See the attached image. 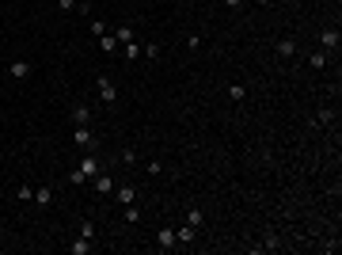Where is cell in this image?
<instances>
[{
  "mask_svg": "<svg viewBox=\"0 0 342 255\" xmlns=\"http://www.w3.org/2000/svg\"><path fill=\"white\" fill-rule=\"evenodd\" d=\"M80 175H84V179H95V175H99L103 171V164H99V156H84V160H80Z\"/></svg>",
  "mask_w": 342,
  "mask_h": 255,
  "instance_id": "6da1fadb",
  "label": "cell"
},
{
  "mask_svg": "<svg viewBox=\"0 0 342 255\" xmlns=\"http://www.w3.org/2000/svg\"><path fill=\"white\" fill-rule=\"evenodd\" d=\"M95 88H99V99H103V103H114V99H118V88H114L111 76H99V84H95Z\"/></svg>",
  "mask_w": 342,
  "mask_h": 255,
  "instance_id": "7a4b0ae2",
  "label": "cell"
},
{
  "mask_svg": "<svg viewBox=\"0 0 342 255\" xmlns=\"http://www.w3.org/2000/svg\"><path fill=\"white\" fill-rule=\"evenodd\" d=\"M72 141L80 145V149H95V133L87 126H76V133H72Z\"/></svg>",
  "mask_w": 342,
  "mask_h": 255,
  "instance_id": "3957f363",
  "label": "cell"
},
{
  "mask_svg": "<svg viewBox=\"0 0 342 255\" xmlns=\"http://www.w3.org/2000/svg\"><path fill=\"white\" fill-rule=\"evenodd\" d=\"M114 198L122 202V206H129V202H137V191H133L129 183H122V187H114Z\"/></svg>",
  "mask_w": 342,
  "mask_h": 255,
  "instance_id": "277c9868",
  "label": "cell"
},
{
  "mask_svg": "<svg viewBox=\"0 0 342 255\" xmlns=\"http://www.w3.org/2000/svg\"><path fill=\"white\" fill-rule=\"evenodd\" d=\"M91 183H95V191H99V194H114V179L107 175V171H99V175H95Z\"/></svg>",
  "mask_w": 342,
  "mask_h": 255,
  "instance_id": "5b68a950",
  "label": "cell"
},
{
  "mask_svg": "<svg viewBox=\"0 0 342 255\" xmlns=\"http://www.w3.org/2000/svg\"><path fill=\"white\" fill-rule=\"evenodd\" d=\"M194 232H198L194 225H179V228H175V244H183V248H186V244H194Z\"/></svg>",
  "mask_w": 342,
  "mask_h": 255,
  "instance_id": "8992f818",
  "label": "cell"
},
{
  "mask_svg": "<svg viewBox=\"0 0 342 255\" xmlns=\"http://www.w3.org/2000/svg\"><path fill=\"white\" fill-rule=\"evenodd\" d=\"M156 244H160V248H164V252H171V248H179V244H175V228H160Z\"/></svg>",
  "mask_w": 342,
  "mask_h": 255,
  "instance_id": "52a82bcc",
  "label": "cell"
},
{
  "mask_svg": "<svg viewBox=\"0 0 342 255\" xmlns=\"http://www.w3.org/2000/svg\"><path fill=\"white\" fill-rule=\"evenodd\" d=\"M8 72H12L15 80H27V76H30V61H12V65H8Z\"/></svg>",
  "mask_w": 342,
  "mask_h": 255,
  "instance_id": "ba28073f",
  "label": "cell"
},
{
  "mask_svg": "<svg viewBox=\"0 0 342 255\" xmlns=\"http://www.w3.org/2000/svg\"><path fill=\"white\" fill-rule=\"evenodd\" d=\"M69 252L72 255H87V252H91V236H76V240L69 244Z\"/></svg>",
  "mask_w": 342,
  "mask_h": 255,
  "instance_id": "9c48e42d",
  "label": "cell"
},
{
  "mask_svg": "<svg viewBox=\"0 0 342 255\" xmlns=\"http://www.w3.org/2000/svg\"><path fill=\"white\" fill-rule=\"evenodd\" d=\"M87 118H91L87 103H76V107H72V122H76V126H87Z\"/></svg>",
  "mask_w": 342,
  "mask_h": 255,
  "instance_id": "30bf717a",
  "label": "cell"
},
{
  "mask_svg": "<svg viewBox=\"0 0 342 255\" xmlns=\"http://www.w3.org/2000/svg\"><path fill=\"white\" fill-rule=\"evenodd\" d=\"M323 54H331V50H339V31H323Z\"/></svg>",
  "mask_w": 342,
  "mask_h": 255,
  "instance_id": "8fae6325",
  "label": "cell"
},
{
  "mask_svg": "<svg viewBox=\"0 0 342 255\" xmlns=\"http://www.w3.org/2000/svg\"><path fill=\"white\" fill-rule=\"evenodd\" d=\"M34 202H38V206H50V202H54V187H38V191H34Z\"/></svg>",
  "mask_w": 342,
  "mask_h": 255,
  "instance_id": "7c38bea8",
  "label": "cell"
},
{
  "mask_svg": "<svg viewBox=\"0 0 342 255\" xmlns=\"http://www.w3.org/2000/svg\"><path fill=\"white\" fill-rule=\"evenodd\" d=\"M297 54V42H293V38H282V42H278V57H293Z\"/></svg>",
  "mask_w": 342,
  "mask_h": 255,
  "instance_id": "4fadbf2b",
  "label": "cell"
},
{
  "mask_svg": "<svg viewBox=\"0 0 342 255\" xmlns=\"http://www.w3.org/2000/svg\"><path fill=\"white\" fill-rule=\"evenodd\" d=\"M327 61H331V57L323 54V50H315V54L308 57V65H312V69H327Z\"/></svg>",
  "mask_w": 342,
  "mask_h": 255,
  "instance_id": "5bb4252c",
  "label": "cell"
},
{
  "mask_svg": "<svg viewBox=\"0 0 342 255\" xmlns=\"http://www.w3.org/2000/svg\"><path fill=\"white\" fill-rule=\"evenodd\" d=\"M99 46L107 50V54H114V50H118V38H114L111 31H107V34H99Z\"/></svg>",
  "mask_w": 342,
  "mask_h": 255,
  "instance_id": "9a60e30c",
  "label": "cell"
},
{
  "mask_svg": "<svg viewBox=\"0 0 342 255\" xmlns=\"http://www.w3.org/2000/svg\"><path fill=\"white\" fill-rule=\"evenodd\" d=\"M114 38H118V42L126 46V42H133V27H118V31H111Z\"/></svg>",
  "mask_w": 342,
  "mask_h": 255,
  "instance_id": "2e32d148",
  "label": "cell"
},
{
  "mask_svg": "<svg viewBox=\"0 0 342 255\" xmlns=\"http://www.w3.org/2000/svg\"><path fill=\"white\" fill-rule=\"evenodd\" d=\"M201 221H205V213H201V210H186V225L201 228Z\"/></svg>",
  "mask_w": 342,
  "mask_h": 255,
  "instance_id": "e0dca14e",
  "label": "cell"
},
{
  "mask_svg": "<svg viewBox=\"0 0 342 255\" xmlns=\"http://www.w3.org/2000/svg\"><path fill=\"white\" fill-rule=\"evenodd\" d=\"M126 221H129V225H137V221H141V210H137V202H129V206H126Z\"/></svg>",
  "mask_w": 342,
  "mask_h": 255,
  "instance_id": "ac0fdd59",
  "label": "cell"
},
{
  "mask_svg": "<svg viewBox=\"0 0 342 255\" xmlns=\"http://www.w3.org/2000/svg\"><path fill=\"white\" fill-rule=\"evenodd\" d=\"M327 122H335V114H331V111H327V107H323V111L315 114V126H327Z\"/></svg>",
  "mask_w": 342,
  "mask_h": 255,
  "instance_id": "d6986e66",
  "label": "cell"
},
{
  "mask_svg": "<svg viewBox=\"0 0 342 255\" xmlns=\"http://www.w3.org/2000/svg\"><path fill=\"white\" fill-rule=\"evenodd\" d=\"M126 57H129V61H137V57H141V46H137V42H126Z\"/></svg>",
  "mask_w": 342,
  "mask_h": 255,
  "instance_id": "ffe728a7",
  "label": "cell"
},
{
  "mask_svg": "<svg viewBox=\"0 0 342 255\" xmlns=\"http://www.w3.org/2000/svg\"><path fill=\"white\" fill-rule=\"evenodd\" d=\"M91 34H95V38H99V34H107V23H103V19H91Z\"/></svg>",
  "mask_w": 342,
  "mask_h": 255,
  "instance_id": "44dd1931",
  "label": "cell"
},
{
  "mask_svg": "<svg viewBox=\"0 0 342 255\" xmlns=\"http://www.w3.org/2000/svg\"><path fill=\"white\" fill-rule=\"evenodd\" d=\"M228 99L240 103V99H243V84H232V88H228Z\"/></svg>",
  "mask_w": 342,
  "mask_h": 255,
  "instance_id": "7402d4cb",
  "label": "cell"
},
{
  "mask_svg": "<svg viewBox=\"0 0 342 255\" xmlns=\"http://www.w3.org/2000/svg\"><path fill=\"white\" fill-rule=\"evenodd\" d=\"M141 54H144V57H160V46L148 42V46H141Z\"/></svg>",
  "mask_w": 342,
  "mask_h": 255,
  "instance_id": "603a6c76",
  "label": "cell"
},
{
  "mask_svg": "<svg viewBox=\"0 0 342 255\" xmlns=\"http://www.w3.org/2000/svg\"><path fill=\"white\" fill-rule=\"evenodd\" d=\"M80 236H95V225H91V221H80Z\"/></svg>",
  "mask_w": 342,
  "mask_h": 255,
  "instance_id": "cb8c5ba5",
  "label": "cell"
},
{
  "mask_svg": "<svg viewBox=\"0 0 342 255\" xmlns=\"http://www.w3.org/2000/svg\"><path fill=\"white\" fill-rule=\"evenodd\" d=\"M225 4H228V8H240V4H243V0H225Z\"/></svg>",
  "mask_w": 342,
  "mask_h": 255,
  "instance_id": "d4e9b609",
  "label": "cell"
},
{
  "mask_svg": "<svg viewBox=\"0 0 342 255\" xmlns=\"http://www.w3.org/2000/svg\"><path fill=\"white\" fill-rule=\"evenodd\" d=\"M258 4H274V0H258Z\"/></svg>",
  "mask_w": 342,
  "mask_h": 255,
  "instance_id": "484cf974",
  "label": "cell"
},
{
  "mask_svg": "<svg viewBox=\"0 0 342 255\" xmlns=\"http://www.w3.org/2000/svg\"><path fill=\"white\" fill-rule=\"evenodd\" d=\"M76 4H80V0H76Z\"/></svg>",
  "mask_w": 342,
  "mask_h": 255,
  "instance_id": "4316f807",
  "label": "cell"
}]
</instances>
